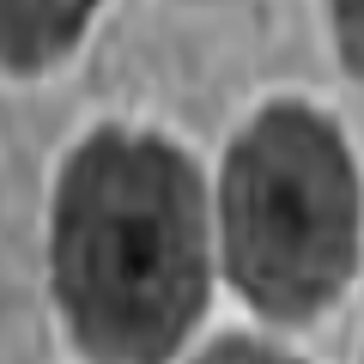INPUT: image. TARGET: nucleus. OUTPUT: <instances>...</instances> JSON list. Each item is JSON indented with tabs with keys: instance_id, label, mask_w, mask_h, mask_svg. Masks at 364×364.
Masks as SVG:
<instances>
[{
	"instance_id": "f257e3e1",
	"label": "nucleus",
	"mask_w": 364,
	"mask_h": 364,
	"mask_svg": "<svg viewBox=\"0 0 364 364\" xmlns=\"http://www.w3.org/2000/svg\"><path fill=\"white\" fill-rule=\"evenodd\" d=\"M67 334L97 364H170L207 310V188L158 134L97 128L67 152L49 219Z\"/></svg>"
},
{
	"instance_id": "f03ea898",
	"label": "nucleus",
	"mask_w": 364,
	"mask_h": 364,
	"mask_svg": "<svg viewBox=\"0 0 364 364\" xmlns=\"http://www.w3.org/2000/svg\"><path fill=\"white\" fill-rule=\"evenodd\" d=\"M358 164L310 104H267L219 176L225 273L267 322H310L358 267Z\"/></svg>"
},
{
	"instance_id": "7ed1b4c3",
	"label": "nucleus",
	"mask_w": 364,
	"mask_h": 364,
	"mask_svg": "<svg viewBox=\"0 0 364 364\" xmlns=\"http://www.w3.org/2000/svg\"><path fill=\"white\" fill-rule=\"evenodd\" d=\"M104 0H6V67L13 73H37V67L61 61L79 43V31L91 25Z\"/></svg>"
},
{
	"instance_id": "20e7f679",
	"label": "nucleus",
	"mask_w": 364,
	"mask_h": 364,
	"mask_svg": "<svg viewBox=\"0 0 364 364\" xmlns=\"http://www.w3.org/2000/svg\"><path fill=\"white\" fill-rule=\"evenodd\" d=\"M195 364H304V358H291V352L267 346V340H255V334H225V340H213Z\"/></svg>"
},
{
	"instance_id": "39448f33",
	"label": "nucleus",
	"mask_w": 364,
	"mask_h": 364,
	"mask_svg": "<svg viewBox=\"0 0 364 364\" xmlns=\"http://www.w3.org/2000/svg\"><path fill=\"white\" fill-rule=\"evenodd\" d=\"M328 18H334L340 61L364 79V0H328Z\"/></svg>"
}]
</instances>
